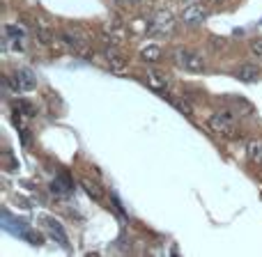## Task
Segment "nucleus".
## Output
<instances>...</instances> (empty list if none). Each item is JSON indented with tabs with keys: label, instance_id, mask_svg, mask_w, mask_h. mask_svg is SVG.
I'll list each match as a JSON object with an SVG mask.
<instances>
[{
	"label": "nucleus",
	"instance_id": "obj_1",
	"mask_svg": "<svg viewBox=\"0 0 262 257\" xmlns=\"http://www.w3.org/2000/svg\"><path fill=\"white\" fill-rule=\"evenodd\" d=\"M209 131H214L216 135H223V138H235L237 135V120L230 110H216V113L209 115L207 120Z\"/></svg>",
	"mask_w": 262,
	"mask_h": 257
},
{
	"label": "nucleus",
	"instance_id": "obj_2",
	"mask_svg": "<svg viewBox=\"0 0 262 257\" xmlns=\"http://www.w3.org/2000/svg\"><path fill=\"white\" fill-rule=\"evenodd\" d=\"M172 58H175V64L182 69H186V72H193V74H203L205 69H207V62H205V58L200 53H195V51H189V49H177L175 53H172Z\"/></svg>",
	"mask_w": 262,
	"mask_h": 257
},
{
	"label": "nucleus",
	"instance_id": "obj_3",
	"mask_svg": "<svg viewBox=\"0 0 262 257\" xmlns=\"http://www.w3.org/2000/svg\"><path fill=\"white\" fill-rule=\"evenodd\" d=\"M62 44L69 46L76 55H88L90 53V39L81 28H64L62 30Z\"/></svg>",
	"mask_w": 262,
	"mask_h": 257
},
{
	"label": "nucleus",
	"instance_id": "obj_4",
	"mask_svg": "<svg viewBox=\"0 0 262 257\" xmlns=\"http://www.w3.org/2000/svg\"><path fill=\"white\" fill-rule=\"evenodd\" d=\"M172 28H175V16H172L168 9H159L152 16V21H149L147 32L149 35H157V37H166L172 32Z\"/></svg>",
	"mask_w": 262,
	"mask_h": 257
},
{
	"label": "nucleus",
	"instance_id": "obj_5",
	"mask_svg": "<svg viewBox=\"0 0 262 257\" xmlns=\"http://www.w3.org/2000/svg\"><path fill=\"white\" fill-rule=\"evenodd\" d=\"M207 16H209V9L205 7L203 3H191V5H186V7L182 9L180 21L184 23V26H200Z\"/></svg>",
	"mask_w": 262,
	"mask_h": 257
},
{
	"label": "nucleus",
	"instance_id": "obj_6",
	"mask_svg": "<svg viewBox=\"0 0 262 257\" xmlns=\"http://www.w3.org/2000/svg\"><path fill=\"white\" fill-rule=\"evenodd\" d=\"M12 83H14V90L16 92H32L37 87V76L30 72V69H16V72L12 74Z\"/></svg>",
	"mask_w": 262,
	"mask_h": 257
},
{
	"label": "nucleus",
	"instance_id": "obj_7",
	"mask_svg": "<svg viewBox=\"0 0 262 257\" xmlns=\"http://www.w3.org/2000/svg\"><path fill=\"white\" fill-rule=\"evenodd\" d=\"M44 227H46V232H49V235L53 237V239L58 241V244L62 246L64 250H69V237H67V232H64L62 223L55 221V218H44Z\"/></svg>",
	"mask_w": 262,
	"mask_h": 257
},
{
	"label": "nucleus",
	"instance_id": "obj_8",
	"mask_svg": "<svg viewBox=\"0 0 262 257\" xmlns=\"http://www.w3.org/2000/svg\"><path fill=\"white\" fill-rule=\"evenodd\" d=\"M32 30H35L37 39L44 41V44L53 39V23H51L46 16H35L32 18Z\"/></svg>",
	"mask_w": 262,
	"mask_h": 257
},
{
	"label": "nucleus",
	"instance_id": "obj_9",
	"mask_svg": "<svg viewBox=\"0 0 262 257\" xmlns=\"http://www.w3.org/2000/svg\"><path fill=\"white\" fill-rule=\"evenodd\" d=\"M145 81H147V85L152 87V90H157V92H168L170 90V78H168L163 72H157V69H147Z\"/></svg>",
	"mask_w": 262,
	"mask_h": 257
},
{
	"label": "nucleus",
	"instance_id": "obj_10",
	"mask_svg": "<svg viewBox=\"0 0 262 257\" xmlns=\"http://www.w3.org/2000/svg\"><path fill=\"white\" fill-rule=\"evenodd\" d=\"M104 58H106V62H108V67L113 69V72H122V69L127 67V58H124V53L118 49V46H106Z\"/></svg>",
	"mask_w": 262,
	"mask_h": 257
},
{
	"label": "nucleus",
	"instance_id": "obj_11",
	"mask_svg": "<svg viewBox=\"0 0 262 257\" xmlns=\"http://www.w3.org/2000/svg\"><path fill=\"white\" fill-rule=\"evenodd\" d=\"M258 76H260V67L258 64H251V62L239 64L235 72V78H239V81H244V83H255Z\"/></svg>",
	"mask_w": 262,
	"mask_h": 257
},
{
	"label": "nucleus",
	"instance_id": "obj_12",
	"mask_svg": "<svg viewBox=\"0 0 262 257\" xmlns=\"http://www.w3.org/2000/svg\"><path fill=\"white\" fill-rule=\"evenodd\" d=\"M246 154H249L251 163L262 166V140L260 138H251L249 143H246Z\"/></svg>",
	"mask_w": 262,
	"mask_h": 257
},
{
	"label": "nucleus",
	"instance_id": "obj_13",
	"mask_svg": "<svg viewBox=\"0 0 262 257\" xmlns=\"http://www.w3.org/2000/svg\"><path fill=\"white\" fill-rule=\"evenodd\" d=\"M163 58V51H161V46H154V44H149V46H145L143 51H140V60L143 62H149V64H154V62H159V60Z\"/></svg>",
	"mask_w": 262,
	"mask_h": 257
},
{
	"label": "nucleus",
	"instance_id": "obj_14",
	"mask_svg": "<svg viewBox=\"0 0 262 257\" xmlns=\"http://www.w3.org/2000/svg\"><path fill=\"white\" fill-rule=\"evenodd\" d=\"M81 186H83V191H85L90 198H95V200H101V198H104V191L99 189V184H97V181L81 179Z\"/></svg>",
	"mask_w": 262,
	"mask_h": 257
},
{
	"label": "nucleus",
	"instance_id": "obj_15",
	"mask_svg": "<svg viewBox=\"0 0 262 257\" xmlns=\"http://www.w3.org/2000/svg\"><path fill=\"white\" fill-rule=\"evenodd\" d=\"M74 186H72V181H69V177L67 175H62V177H58V179L53 181V193H69Z\"/></svg>",
	"mask_w": 262,
	"mask_h": 257
},
{
	"label": "nucleus",
	"instance_id": "obj_16",
	"mask_svg": "<svg viewBox=\"0 0 262 257\" xmlns=\"http://www.w3.org/2000/svg\"><path fill=\"white\" fill-rule=\"evenodd\" d=\"M170 101H172V106H175L180 113H184L186 118H191L193 115V108H191V104L186 99H180V97H170Z\"/></svg>",
	"mask_w": 262,
	"mask_h": 257
},
{
	"label": "nucleus",
	"instance_id": "obj_17",
	"mask_svg": "<svg viewBox=\"0 0 262 257\" xmlns=\"http://www.w3.org/2000/svg\"><path fill=\"white\" fill-rule=\"evenodd\" d=\"M5 35H7L9 39L21 41L23 37H26V30H23L21 26H12V23H9V26H5Z\"/></svg>",
	"mask_w": 262,
	"mask_h": 257
},
{
	"label": "nucleus",
	"instance_id": "obj_18",
	"mask_svg": "<svg viewBox=\"0 0 262 257\" xmlns=\"http://www.w3.org/2000/svg\"><path fill=\"white\" fill-rule=\"evenodd\" d=\"M249 49L255 58H262V37H253V39L249 41Z\"/></svg>",
	"mask_w": 262,
	"mask_h": 257
},
{
	"label": "nucleus",
	"instance_id": "obj_19",
	"mask_svg": "<svg viewBox=\"0 0 262 257\" xmlns=\"http://www.w3.org/2000/svg\"><path fill=\"white\" fill-rule=\"evenodd\" d=\"M212 3H226V0H212Z\"/></svg>",
	"mask_w": 262,
	"mask_h": 257
}]
</instances>
